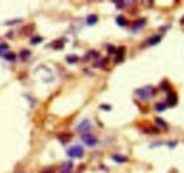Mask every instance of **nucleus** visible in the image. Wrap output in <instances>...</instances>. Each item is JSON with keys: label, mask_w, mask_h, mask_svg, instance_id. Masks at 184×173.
Listing matches in <instances>:
<instances>
[{"label": "nucleus", "mask_w": 184, "mask_h": 173, "mask_svg": "<svg viewBox=\"0 0 184 173\" xmlns=\"http://www.w3.org/2000/svg\"><path fill=\"white\" fill-rule=\"evenodd\" d=\"M154 92H156L154 87H152V85H146V87H143V88L136 90V95L140 99H150V98L154 97Z\"/></svg>", "instance_id": "1"}, {"label": "nucleus", "mask_w": 184, "mask_h": 173, "mask_svg": "<svg viewBox=\"0 0 184 173\" xmlns=\"http://www.w3.org/2000/svg\"><path fill=\"white\" fill-rule=\"evenodd\" d=\"M68 156L70 157H74V159H80V157L84 156V149H82V146H80V145H74L72 148L68 149Z\"/></svg>", "instance_id": "2"}, {"label": "nucleus", "mask_w": 184, "mask_h": 173, "mask_svg": "<svg viewBox=\"0 0 184 173\" xmlns=\"http://www.w3.org/2000/svg\"><path fill=\"white\" fill-rule=\"evenodd\" d=\"M82 140L85 142V145L87 146H96V143H98V139H96L94 135H91V133H84L82 135Z\"/></svg>", "instance_id": "3"}, {"label": "nucleus", "mask_w": 184, "mask_h": 173, "mask_svg": "<svg viewBox=\"0 0 184 173\" xmlns=\"http://www.w3.org/2000/svg\"><path fill=\"white\" fill-rule=\"evenodd\" d=\"M77 129L84 135V133H89V129H91V122H89L88 119H84L82 122H81L78 126H77Z\"/></svg>", "instance_id": "4"}, {"label": "nucleus", "mask_w": 184, "mask_h": 173, "mask_svg": "<svg viewBox=\"0 0 184 173\" xmlns=\"http://www.w3.org/2000/svg\"><path fill=\"white\" fill-rule=\"evenodd\" d=\"M177 105V94L174 91H170L167 95V107H174Z\"/></svg>", "instance_id": "5"}, {"label": "nucleus", "mask_w": 184, "mask_h": 173, "mask_svg": "<svg viewBox=\"0 0 184 173\" xmlns=\"http://www.w3.org/2000/svg\"><path fill=\"white\" fill-rule=\"evenodd\" d=\"M115 53H116V63H120V61L123 60V57H125V47L118 48Z\"/></svg>", "instance_id": "6"}, {"label": "nucleus", "mask_w": 184, "mask_h": 173, "mask_svg": "<svg viewBox=\"0 0 184 173\" xmlns=\"http://www.w3.org/2000/svg\"><path fill=\"white\" fill-rule=\"evenodd\" d=\"M161 40V36H152L149 40H147V44L149 46H154V44H159Z\"/></svg>", "instance_id": "7"}, {"label": "nucleus", "mask_w": 184, "mask_h": 173, "mask_svg": "<svg viewBox=\"0 0 184 173\" xmlns=\"http://www.w3.org/2000/svg\"><path fill=\"white\" fill-rule=\"evenodd\" d=\"M146 24V20L144 19H140V20H137L136 23H133V31H137V30H140L143 26Z\"/></svg>", "instance_id": "8"}, {"label": "nucleus", "mask_w": 184, "mask_h": 173, "mask_svg": "<svg viewBox=\"0 0 184 173\" xmlns=\"http://www.w3.org/2000/svg\"><path fill=\"white\" fill-rule=\"evenodd\" d=\"M98 23V16L96 14H89L88 17H87V24L89 26H94Z\"/></svg>", "instance_id": "9"}, {"label": "nucleus", "mask_w": 184, "mask_h": 173, "mask_svg": "<svg viewBox=\"0 0 184 173\" xmlns=\"http://www.w3.org/2000/svg\"><path fill=\"white\" fill-rule=\"evenodd\" d=\"M112 160L118 162V163H125V162H128V157L122 156V155H112Z\"/></svg>", "instance_id": "10"}, {"label": "nucleus", "mask_w": 184, "mask_h": 173, "mask_svg": "<svg viewBox=\"0 0 184 173\" xmlns=\"http://www.w3.org/2000/svg\"><path fill=\"white\" fill-rule=\"evenodd\" d=\"M116 24L120 26V27H126V26H128V20L123 16H118L116 17Z\"/></svg>", "instance_id": "11"}, {"label": "nucleus", "mask_w": 184, "mask_h": 173, "mask_svg": "<svg viewBox=\"0 0 184 173\" xmlns=\"http://www.w3.org/2000/svg\"><path fill=\"white\" fill-rule=\"evenodd\" d=\"M99 54H98V51H95V50H91L89 53H87L85 56H84V60H89V58H95L98 57Z\"/></svg>", "instance_id": "12"}, {"label": "nucleus", "mask_w": 184, "mask_h": 173, "mask_svg": "<svg viewBox=\"0 0 184 173\" xmlns=\"http://www.w3.org/2000/svg\"><path fill=\"white\" fill-rule=\"evenodd\" d=\"M71 169H72V163H71V162H67V163H64V165L61 166V172H63V173H68Z\"/></svg>", "instance_id": "13"}, {"label": "nucleus", "mask_w": 184, "mask_h": 173, "mask_svg": "<svg viewBox=\"0 0 184 173\" xmlns=\"http://www.w3.org/2000/svg\"><path fill=\"white\" fill-rule=\"evenodd\" d=\"M58 139L61 140L63 143H67L68 140L71 139V135H70V133H64V135H58Z\"/></svg>", "instance_id": "14"}, {"label": "nucleus", "mask_w": 184, "mask_h": 173, "mask_svg": "<svg viewBox=\"0 0 184 173\" xmlns=\"http://www.w3.org/2000/svg\"><path fill=\"white\" fill-rule=\"evenodd\" d=\"M30 56H31V53H30L28 50H23V51L20 53V58H21L23 61H26V60H27V58L30 57Z\"/></svg>", "instance_id": "15"}, {"label": "nucleus", "mask_w": 184, "mask_h": 173, "mask_svg": "<svg viewBox=\"0 0 184 173\" xmlns=\"http://www.w3.org/2000/svg\"><path fill=\"white\" fill-rule=\"evenodd\" d=\"M144 133H159V128H152V126H149V128H144L143 129Z\"/></svg>", "instance_id": "16"}, {"label": "nucleus", "mask_w": 184, "mask_h": 173, "mask_svg": "<svg viewBox=\"0 0 184 173\" xmlns=\"http://www.w3.org/2000/svg\"><path fill=\"white\" fill-rule=\"evenodd\" d=\"M156 111H159V112H161V111H164L166 108H167V104H163V102H159V104H156Z\"/></svg>", "instance_id": "17"}, {"label": "nucleus", "mask_w": 184, "mask_h": 173, "mask_svg": "<svg viewBox=\"0 0 184 173\" xmlns=\"http://www.w3.org/2000/svg\"><path fill=\"white\" fill-rule=\"evenodd\" d=\"M51 46H53L54 48H63V47H64V38H60V41H58V43H53Z\"/></svg>", "instance_id": "18"}, {"label": "nucleus", "mask_w": 184, "mask_h": 173, "mask_svg": "<svg viewBox=\"0 0 184 173\" xmlns=\"http://www.w3.org/2000/svg\"><path fill=\"white\" fill-rule=\"evenodd\" d=\"M67 63L75 64V63H78V57H77V56H68V57H67Z\"/></svg>", "instance_id": "19"}, {"label": "nucleus", "mask_w": 184, "mask_h": 173, "mask_svg": "<svg viewBox=\"0 0 184 173\" xmlns=\"http://www.w3.org/2000/svg\"><path fill=\"white\" fill-rule=\"evenodd\" d=\"M7 50H9V46L6 43H1V44H0V54H4V53L7 54Z\"/></svg>", "instance_id": "20"}, {"label": "nucleus", "mask_w": 184, "mask_h": 173, "mask_svg": "<svg viewBox=\"0 0 184 173\" xmlns=\"http://www.w3.org/2000/svg\"><path fill=\"white\" fill-rule=\"evenodd\" d=\"M156 124L159 125V126H161V128H167V124H166L161 118H156Z\"/></svg>", "instance_id": "21"}, {"label": "nucleus", "mask_w": 184, "mask_h": 173, "mask_svg": "<svg viewBox=\"0 0 184 173\" xmlns=\"http://www.w3.org/2000/svg\"><path fill=\"white\" fill-rule=\"evenodd\" d=\"M163 91H170V84L167 83V81H163L161 83V87H160Z\"/></svg>", "instance_id": "22"}, {"label": "nucleus", "mask_w": 184, "mask_h": 173, "mask_svg": "<svg viewBox=\"0 0 184 173\" xmlns=\"http://www.w3.org/2000/svg\"><path fill=\"white\" fill-rule=\"evenodd\" d=\"M113 3L116 4V7H119V9H123L125 4H126V1H113Z\"/></svg>", "instance_id": "23"}, {"label": "nucleus", "mask_w": 184, "mask_h": 173, "mask_svg": "<svg viewBox=\"0 0 184 173\" xmlns=\"http://www.w3.org/2000/svg\"><path fill=\"white\" fill-rule=\"evenodd\" d=\"M43 41V37H34L31 40V44H38V43Z\"/></svg>", "instance_id": "24"}, {"label": "nucleus", "mask_w": 184, "mask_h": 173, "mask_svg": "<svg viewBox=\"0 0 184 173\" xmlns=\"http://www.w3.org/2000/svg\"><path fill=\"white\" fill-rule=\"evenodd\" d=\"M4 57H6V60H9V61H14L16 56H13V54H4Z\"/></svg>", "instance_id": "25"}, {"label": "nucleus", "mask_w": 184, "mask_h": 173, "mask_svg": "<svg viewBox=\"0 0 184 173\" xmlns=\"http://www.w3.org/2000/svg\"><path fill=\"white\" fill-rule=\"evenodd\" d=\"M108 53H109V54H113V53H115V47H113V46H108Z\"/></svg>", "instance_id": "26"}, {"label": "nucleus", "mask_w": 184, "mask_h": 173, "mask_svg": "<svg viewBox=\"0 0 184 173\" xmlns=\"http://www.w3.org/2000/svg\"><path fill=\"white\" fill-rule=\"evenodd\" d=\"M21 20H11V21H7L6 24H14V23H20Z\"/></svg>", "instance_id": "27"}, {"label": "nucleus", "mask_w": 184, "mask_h": 173, "mask_svg": "<svg viewBox=\"0 0 184 173\" xmlns=\"http://www.w3.org/2000/svg\"><path fill=\"white\" fill-rule=\"evenodd\" d=\"M101 108L105 109V111H111V107H109V105H101Z\"/></svg>", "instance_id": "28"}, {"label": "nucleus", "mask_w": 184, "mask_h": 173, "mask_svg": "<svg viewBox=\"0 0 184 173\" xmlns=\"http://www.w3.org/2000/svg\"><path fill=\"white\" fill-rule=\"evenodd\" d=\"M181 24H184V19H183V20H181Z\"/></svg>", "instance_id": "29"}, {"label": "nucleus", "mask_w": 184, "mask_h": 173, "mask_svg": "<svg viewBox=\"0 0 184 173\" xmlns=\"http://www.w3.org/2000/svg\"><path fill=\"white\" fill-rule=\"evenodd\" d=\"M43 173H51V172H43Z\"/></svg>", "instance_id": "30"}]
</instances>
